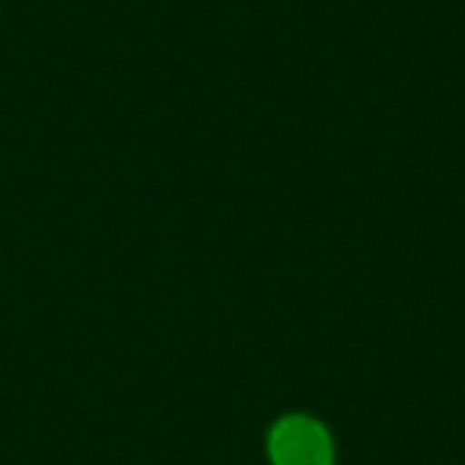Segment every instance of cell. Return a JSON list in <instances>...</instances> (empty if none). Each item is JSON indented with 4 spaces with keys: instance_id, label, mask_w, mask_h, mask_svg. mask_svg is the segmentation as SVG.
Here are the masks:
<instances>
[{
    "instance_id": "6da1fadb",
    "label": "cell",
    "mask_w": 465,
    "mask_h": 465,
    "mask_svg": "<svg viewBox=\"0 0 465 465\" xmlns=\"http://www.w3.org/2000/svg\"><path fill=\"white\" fill-rule=\"evenodd\" d=\"M265 452L272 465H335V437L325 420L287 411L268 427Z\"/></svg>"
}]
</instances>
